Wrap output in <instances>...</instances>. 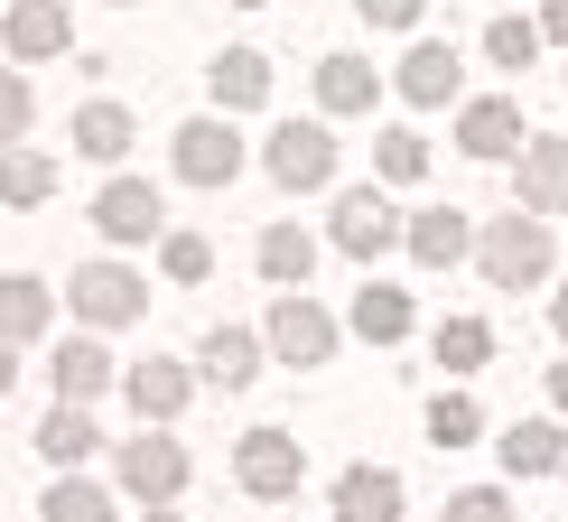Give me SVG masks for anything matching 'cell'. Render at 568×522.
I'll list each match as a JSON object with an SVG mask.
<instances>
[{"instance_id": "6da1fadb", "label": "cell", "mask_w": 568, "mask_h": 522, "mask_svg": "<svg viewBox=\"0 0 568 522\" xmlns=\"http://www.w3.org/2000/svg\"><path fill=\"white\" fill-rule=\"evenodd\" d=\"M476 261H485L494 290H531V280H550V224L513 205V224H485L476 233Z\"/></svg>"}, {"instance_id": "7a4b0ae2", "label": "cell", "mask_w": 568, "mask_h": 522, "mask_svg": "<svg viewBox=\"0 0 568 522\" xmlns=\"http://www.w3.org/2000/svg\"><path fill=\"white\" fill-rule=\"evenodd\" d=\"M75 327H131L150 318V280L131 271V261H75Z\"/></svg>"}, {"instance_id": "3957f363", "label": "cell", "mask_w": 568, "mask_h": 522, "mask_svg": "<svg viewBox=\"0 0 568 522\" xmlns=\"http://www.w3.org/2000/svg\"><path fill=\"white\" fill-rule=\"evenodd\" d=\"M233 476H243L252 504H290L298 476H307V448L290 430H252V439H233Z\"/></svg>"}, {"instance_id": "277c9868", "label": "cell", "mask_w": 568, "mask_h": 522, "mask_svg": "<svg viewBox=\"0 0 568 522\" xmlns=\"http://www.w3.org/2000/svg\"><path fill=\"white\" fill-rule=\"evenodd\" d=\"M262 345L280 354V364H298V373H317L326 354H336V318H326L307 290H290V299H271V327H262Z\"/></svg>"}, {"instance_id": "5b68a950", "label": "cell", "mask_w": 568, "mask_h": 522, "mask_svg": "<svg viewBox=\"0 0 568 522\" xmlns=\"http://www.w3.org/2000/svg\"><path fill=\"white\" fill-rule=\"evenodd\" d=\"M262 169L290 187V197H317V187H336V140H326L317 122H280L271 150H262Z\"/></svg>"}, {"instance_id": "8992f818", "label": "cell", "mask_w": 568, "mask_h": 522, "mask_svg": "<svg viewBox=\"0 0 568 522\" xmlns=\"http://www.w3.org/2000/svg\"><path fill=\"white\" fill-rule=\"evenodd\" d=\"M112 466H122V494H140V504H178V494H186V448L169 439V430H140L131 448H122V458H112Z\"/></svg>"}, {"instance_id": "52a82bcc", "label": "cell", "mask_w": 568, "mask_h": 522, "mask_svg": "<svg viewBox=\"0 0 568 522\" xmlns=\"http://www.w3.org/2000/svg\"><path fill=\"white\" fill-rule=\"evenodd\" d=\"M93 233H103V243H159V233H169V205H159L150 178H112L103 197H93Z\"/></svg>"}, {"instance_id": "ba28073f", "label": "cell", "mask_w": 568, "mask_h": 522, "mask_svg": "<svg viewBox=\"0 0 568 522\" xmlns=\"http://www.w3.org/2000/svg\"><path fill=\"white\" fill-rule=\"evenodd\" d=\"M400 233H410V224L392 215V197H383V187H345V197H336V252H354V261H383V252L400 243Z\"/></svg>"}, {"instance_id": "9c48e42d", "label": "cell", "mask_w": 568, "mask_h": 522, "mask_svg": "<svg viewBox=\"0 0 568 522\" xmlns=\"http://www.w3.org/2000/svg\"><path fill=\"white\" fill-rule=\"evenodd\" d=\"M178 178H186V187H233V178H243V131L215 122V112L186 122V131H178Z\"/></svg>"}, {"instance_id": "30bf717a", "label": "cell", "mask_w": 568, "mask_h": 522, "mask_svg": "<svg viewBox=\"0 0 568 522\" xmlns=\"http://www.w3.org/2000/svg\"><path fill=\"white\" fill-rule=\"evenodd\" d=\"M122 392H131L140 430H169L186 401H196V373H186V364H169V354H150V364H131V373H122Z\"/></svg>"}, {"instance_id": "8fae6325", "label": "cell", "mask_w": 568, "mask_h": 522, "mask_svg": "<svg viewBox=\"0 0 568 522\" xmlns=\"http://www.w3.org/2000/svg\"><path fill=\"white\" fill-rule=\"evenodd\" d=\"M513 205H523V215H568V140H523Z\"/></svg>"}, {"instance_id": "7c38bea8", "label": "cell", "mask_w": 568, "mask_h": 522, "mask_svg": "<svg viewBox=\"0 0 568 522\" xmlns=\"http://www.w3.org/2000/svg\"><path fill=\"white\" fill-rule=\"evenodd\" d=\"M0 38H10L19 66H38V57H57V47L75 38V10H65V0H10V10H0Z\"/></svg>"}, {"instance_id": "4fadbf2b", "label": "cell", "mask_w": 568, "mask_h": 522, "mask_svg": "<svg viewBox=\"0 0 568 522\" xmlns=\"http://www.w3.org/2000/svg\"><path fill=\"white\" fill-rule=\"evenodd\" d=\"M457 150L466 159H513L523 150V103H513V93H476V103L457 112Z\"/></svg>"}, {"instance_id": "5bb4252c", "label": "cell", "mask_w": 568, "mask_h": 522, "mask_svg": "<svg viewBox=\"0 0 568 522\" xmlns=\"http://www.w3.org/2000/svg\"><path fill=\"white\" fill-rule=\"evenodd\" d=\"M47 373H57V401H75V411H84V401H103L112 383H122V364H112V354L93 345V327H84V337H65Z\"/></svg>"}, {"instance_id": "9a60e30c", "label": "cell", "mask_w": 568, "mask_h": 522, "mask_svg": "<svg viewBox=\"0 0 568 522\" xmlns=\"http://www.w3.org/2000/svg\"><path fill=\"white\" fill-rule=\"evenodd\" d=\"M410 261H429V271H457L466 252H476V224H466V205H429V215H410Z\"/></svg>"}, {"instance_id": "2e32d148", "label": "cell", "mask_w": 568, "mask_h": 522, "mask_svg": "<svg viewBox=\"0 0 568 522\" xmlns=\"http://www.w3.org/2000/svg\"><path fill=\"white\" fill-rule=\"evenodd\" d=\"M47 327H57V290H47L38 271H10L0 280V345H29Z\"/></svg>"}, {"instance_id": "e0dca14e", "label": "cell", "mask_w": 568, "mask_h": 522, "mask_svg": "<svg viewBox=\"0 0 568 522\" xmlns=\"http://www.w3.org/2000/svg\"><path fill=\"white\" fill-rule=\"evenodd\" d=\"M447 93H457V47H447V38H419L410 57H400V103L438 112Z\"/></svg>"}, {"instance_id": "ac0fdd59", "label": "cell", "mask_w": 568, "mask_h": 522, "mask_svg": "<svg viewBox=\"0 0 568 522\" xmlns=\"http://www.w3.org/2000/svg\"><path fill=\"white\" fill-rule=\"evenodd\" d=\"M196 364H205V383H215V392H243L252 373H262V337H252V327H205Z\"/></svg>"}, {"instance_id": "d6986e66", "label": "cell", "mask_w": 568, "mask_h": 522, "mask_svg": "<svg viewBox=\"0 0 568 522\" xmlns=\"http://www.w3.org/2000/svg\"><path fill=\"white\" fill-rule=\"evenodd\" d=\"M205 84H215L224 112H252V103H271V57L262 47H224V57L205 66Z\"/></svg>"}, {"instance_id": "ffe728a7", "label": "cell", "mask_w": 568, "mask_h": 522, "mask_svg": "<svg viewBox=\"0 0 568 522\" xmlns=\"http://www.w3.org/2000/svg\"><path fill=\"white\" fill-rule=\"evenodd\" d=\"M494 458H504L513 476H568V439H559V420H513Z\"/></svg>"}, {"instance_id": "44dd1931", "label": "cell", "mask_w": 568, "mask_h": 522, "mask_svg": "<svg viewBox=\"0 0 568 522\" xmlns=\"http://www.w3.org/2000/svg\"><path fill=\"white\" fill-rule=\"evenodd\" d=\"M336 522H400V476L392 466H345L336 476Z\"/></svg>"}, {"instance_id": "7402d4cb", "label": "cell", "mask_w": 568, "mask_h": 522, "mask_svg": "<svg viewBox=\"0 0 568 522\" xmlns=\"http://www.w3.org/2000/svg\"><path fill=\"white\" fill-rule=\"evenodd\" d=\"M410 318L419 308H410V290H392V280H364V290H354V337L364 345H400Z\"/></svg>"}, {"instance_id": "603a6c76", "label": "cell", "mask_w": 568, "mask_h": 522, "mask_svg": "<svg viewBox=\"0 0 568 522\" xmlns=\"http://www.w3.org/2000/svg\"><path fill=\"white\" fill-rule=\"evenodd\" d=\"M93 448H103V439H93V420L75 411V401H57V411H47V420H38V458H47V466H57V476H75V466L93 458Z\"/></svg>"}, {"instance_id": "cb8c5ba5", "label": "cell", "mask_w": 568, "mask_h": 522, "mask_svg": "<svg viewBox=\"0 0 568 522\" xmlns=\"http://www.w3.org/2000/svg\"><path fill=\"white\" fill-rule=\"evenodd\" d=\"M75 159L122 169V159H131V112H122V103H84V112H75Z\"/></svg>"}, {"instance_id": "d4e9b609", "label": "cell", "mask_w": 568, "mask_h": 522, "mask_svg": "<svg viewBox=\"0 0 568 522\" xmlns=\"http://www.w3.org/2000/svg\"><path fill=\"white\" fill-rule=\"evenodd\" d=\"M373 93H383V76H373L364 57H326L317 66V103L326 112H373Z\"/></svg>"}, {"instance_id": "484cf974", "label": "cell", "mask_w": 568, "mask_h": 522, "mask_svg": "<svg viewBox=\"0 0 568 522\" xmlns=\"http://www.w3.org/2000/svg\"><path fill=\"white\" fill-rule=\"evenodd\" d=\"M57 197V159L47 150H0V205H47Z\"/></svg>"}, {"instance_id": "4316f807", "label": "cell", "mask_w": 568, "mask_h": 522, "mask_svg": "<svg viewBox=\"0 0 568 522\" xmlns=\"http://www.w3.org/2000/svg\"><path fill=\"white\" fill-rule=\"evenodd\" d=\"M307 271H317V243H307L298 224H271V233H262V280H280V290H307Z\"/></svg>"}, {"instance_id": "83f0119b", "label": "cell", "mask_w": 568, "mask_h": 522, "mask_svg": "<svg viewBox=\"0 0 568 522\" xmlns=\"http://www.w3.org/2000/svg\"><path fill=\"white\" fill-rule=\"evenodd\" d=\"M38 522H112V494L84 485V476H57V485H47V504H38Z\"/></svg>"}, {"instance_id": "f1b7e54d", "label": "cell", "mask_w": 568, "mask_h": 522, "mask_svg": "<svg viewBox=\"0 0 568 522\" xmlns=\"http://www.w3.org/2000/svg\"><path fill=\"white\" fill-rule=\"evenodd\" d=\"M159 271H169L178 290H196V280L215 271V243H205V233H186V224H169V233H159Z\"/></svg>"}, {"instance_id": "f546056e", "label": "cell", "mask_w": 568, "mask_h": 522, "mask_svg": "<svg viewBox=\"0 0 568 522\" xmlns=\"http://www.w3.org/2000/svg\"><path fill=\"white\" fill-rule=\"evenodd\" d=\"M485 354H494V327L485 318H447L438 327V373H476Z\"/></svg>"}, {"instance_id": "4dcf8cb0", "label": "cell", "mask_w": 568, "mask_h": 522, "mask_svg": "<svg viewBox=\"0 0 568 522\" xmlns=\"http://www.w3.org/2000/svg\"><path fill=\"white\" fill-rule=\"evenodd\" d=\"M373 169H383L392 187L429 178V140H419V131H383V140H373Z\"/></svg>"}, {"instance_id": "1f68e13d", "label": "cell", "mask_w": 568, "mask_h": 522, "mask_svg": "<svg viewBox=\"0 0 568 522\" xmlns=\"http://www.w3.org/2000/svg\"><path fill=\"white\" fill-rule=\"evenodd\" d=\"M429 439H438V448H466V439H485V411H476L466 392H438V401H429Z\"/></svg>"}, {"instance_id": "d6a6232c", "label": "cell", "mask_w": 568, "mask_h": 522, "mask_svg": "<svg viewBox=\"0 0 568 522\" xmlns=\"http://www.w3.org/2000/svg\"><path fill=\"white\" fill-rule=\"evenodd\" d=\"M485 57H494V66H513V76H523V66L540 57V19H494V29H485Z\"/></svg>"}, {"instance_id": "836d02e7", "label": "cell", "mask_w": 568, "mask_h": 522, "mask_svg": "<svg viewBox=\"0 0 568 522\" xmlns=\"http://www.w3.org/2000/svg\"><path fill=\"white\" fill-rule=\"evenodd\" d=\"M29 122H38L29 76H0V150H19V140H29Z\"/></svg>"}, {"instance_id": "e575fe53", "label": "cell", "mask_w": 568, "mask_h": 522, "mask_svg": "<svg viewBox=\"0 0 568 522\" xmlns=\"http://www.w3.org/2000/svg\"><path fill=\"white\" fill-rule=\"evenodd\" d=\"M438 522H513V504L494 485H466V494H447V513Z\"/></svg>"}, {"instance_id": "d590c367", "label": "cell", "mask_w": 568, "mask_h": 522, "mask_svg": "<svg viewBox=\"0 0 568 522\" xmlns=\"http://www.w3.org/2000/svg\"><path fill=\"white\" fill-rule=\"evenodd\" d=\"M354 10H364V19H373V29H410V19H419V10H429V0H354Z\"/></svg>"}, {"instance_id": "8d00e7d4", "label": "cell", "mask_w": 568, "mask_h": 522, "mask_svg": "<svg viewBox=\"0 0 568 522\" xmlns=\"http://www.w3.org/2000/svg\"><path fill=\"white\" fill-rule=\"evenodd\" d=\"M540 38H559V47H568V0H540Z\"/></svg>"}, {"instance_id": "74e56055", "label": "cell", "mask_w": 568, "mask_h": 522, "mask_svg": "<svg viewBox=\"0 0 568 522\" xmlns=\"http://www.w3.org/2000/svg\"><path fill=\"white\" fill-rule=\"evenodd\" d=\"M10 383H19V345H0V401H10Z\"/></svg>"}, {"instance_id": "f35d334b", "label": "cell", "mask_w": 568, "mask_h": 522, "mask_svg": "<svg viewBox=\"0 0 568 522\" xmlns=\"http://www.w3.org/2000/svg\"><path fill=\"white\" fill-rule=\"evenodd\" d=\"M550 401H559V411H568V354H559V364H550Z\"/></svg>"}, {"instance_id": "ab89813d", "label": "cell", "mask_w": 568, "mask_h": 522, "mask_svg": "<svg viewBox=\"0 0 568 522\" xmlns=\"http://www.w3.org/2000/svg\"><path fill=\"white\" fill-rule=\"evenodd\" d=\"M550 327H559V337H568V290H559V299H550Z\"/></svg>"}, {"instance_id": "60d3db41", "label": "cell", "mask_w": 568, "mask_h": 522, "mask_svg": "<svg viewBox=\"0 0 568 522\" xmlns=\"http://www.w3.org/2000/svg\"><path fill=\"white\" fill-rule=\"evenodd\" d=\"M233 10H271V0H233Z\"/></svg>"}, {"instance_id": "b9f144b4", "label": "cell", "mask_w": 568, "mask_h": 522, "mask_svg": "<svg viewBox=\"0 0 568 522\" xmlns=\"http://www.w3.org/2000/svg\"><path fill=\"white\" fill-rule=\"evenodd\" d=\"M150 522H178V513H169V504H159V513H150Z\"/></svg>"}, {"instance_id": "7bdbcfd3", "label": "cell", "mask_w": 568, "mask_h": 522, "mask_svg": "<svg viewBox=\"0 0 568 522\" xmlns=\"http://www.w3.org/2000/svg\"><path fill=\"white\" fill-rule=\"evenodd\" d=\"M0 10H10V0H0Z\"/></svg>"}]
</instances>
